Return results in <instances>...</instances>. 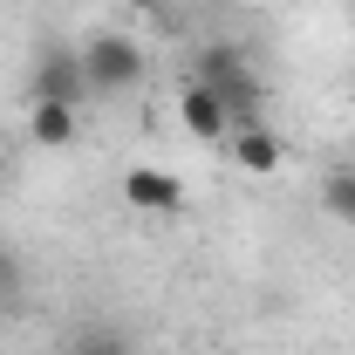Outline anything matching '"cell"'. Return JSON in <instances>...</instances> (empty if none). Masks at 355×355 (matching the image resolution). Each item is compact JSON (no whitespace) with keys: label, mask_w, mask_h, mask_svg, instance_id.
I'll use <instances>...</instances> for the list:
<instances>
[{"label":"cell","mask_w":355,"mask_h":355,"mask_svg":"<svg viewBox=\"0 0 355 355\" xmlns=\"http://www.w3.org/2000/svg\"><path fill=\"white\" fill-rule=\"evenodd\" d=\"M191 83H205L212 96L225 103V116L232 123H253L260 116V76H253V62H246V48L239 42H205L191 55Z\"/></svg>","instance_id":"cell-1"},{"label":"cell","mask_w":355,"mask_h":355,"mask_svg":"<svg viewBox=\"0 0 355 355\" xmlns=\"http://www.w3.org/2000/svg\"><path fill=\"white\" fill-rule=\"evenodd\" d=\"M144 42H130V35H89L83 42V76H89V96H123V89L144 83Z\"/></svg>","instance_id":"cell-2"},{"label":"cell","mask_w":355,"mask_h":355,"mask_svg":"<svg viewBox=\"0 0 355 355\" xmlns=\"http://www.w3.org/2000/svg\"><path fill=\"white\" fill-rule=\"evenodd\" d=\"M28 96H35V103H69V110H83V96H89L83 48H69V42H42L35 69H28Z\"/></svg>","instance_id":"cell-3"},{"label":"cell","mask_w":355,"mask_h":355,"mask_svg":"<svg viewBox=\"0 0 355 355\" xmlns=\"http://www.w3.org/2000/svg\"><path fill=\"white\" fill-rule=\"evenodd\" d=\"M123 205L164 219V212L184 205V184H178V171H164V164H130V171H123Z\"/></svg>","instance_id":"cell-4"},{"label":"cell","mask_w":355,"mask_h":355,"mask_svg":"<svg viewBox=\"0 0 355 355\" xmlns=\"http://www.w3.org/2000/svg\"><path fill=\"white\" fill-rule=\"evenodd\" d=\"M225 137H232V164H239L246 178H273V171H280V157H287V150H280V137L266 130L260 116H253V123H232Z\"/></svg>","instance_id":"cell-5"},{"label":"cell","mask_w":355,"mask_h":355,"mask_svg":"<svg viewBox=\"0 0 355 355\" xmlns=\"http://www.w3.org/2000/svg\"><path fill=\"white\" fill-rule=\"evenodd\" d=\"M178 123H184V137H198V144H219V137L232 130L225 103L205 83H184V96H178Z\"/></svg>","instance_id":"cell-6"},{"label":"cell","mask_w":355,"mask_h":355,"mask_svg":"<svg viewBox=\"0 0 355 355\" xmlns=\"http://www.w3.org/2000/svg\"><path fill=\"white\" fill-rule=\"evenodd\" d=\"M28 137H35L42 150H69V144H76V110H69V103H35Z\"/></svg>","instance_id":"cell-7"},{"label":"cell","mask_w":355,"mask_h":355,"mask_svg":"<svg viewBox=\"0 0 355 355\" xmlns=\"http://www.w3.org/2000/svg\"><path fill=\"white\" fill-rule=\"evenodd\" d=\"M21 301H28V260L14 246H0V314H14Z\"/></svg>","instance_id":"cell-8"},{"label":"cell","mask_w":355,"mask_h":355,"mask_svg":"<svg viewBox=\"0 0 355 355\" xmlns=\"http://www.w3.org/2000/svg\"><path fill=\"white\" fill-rule=\"evenodd\" d=\"M69 355H137V349H130L123 328H103V321H96V328H83V335L69 342Z\"/></svg>","instance_id":"cell-9"},{"label":"cell","mask_w":355,"mask_h":355,"mask_svg":"<svg viewBox=\"0 0 355 355\" xmlns=\"http://www.w3.org/2000/svg\"><path fill=\"white\" fill-rule=\"evenodd\" d=\"M321 205H328L342 225H355V164H349V171H328V184H321Z\"/></svg>","instance_id":"cell-10"},{"label":"cell","mask_w":355,"mask_h":355,"mask_svg":"<svg viewBox=\"0 0 355 355\" xmlns=\"http://www.w3.org/2000/svg\"><path fill=\"white\" fill-rule=\"evenodd\" d=\"M0 184H7V157H0Z\"/></svg>","instance_id":"cell-11"},{"label":"cell","mask_w":355,"mask_h":355,"mask_svg":"<svg viewBox=\"0 0 355 355\" xmlns=\"http://www.w3.org/2000/svg\"><path fill=\"white\" fill-rule=\"evenodd\" d=\"M123 7H144V0H123Z\"/></svg>","instance_id":"cell-12"},{"label":"cell","mask_w":355,"mask_h":355,"mask_svg":"<svg viewBox=\"0 0 355 355\" xmlns=\"http://www.w3.org/2000/svg\"><path fill=\"white\" fill-rule=\"evenodd\" d=\"M349 89H355V83H349Z\"/></svg>","instance_id":"cell-13"}]
</instances>
